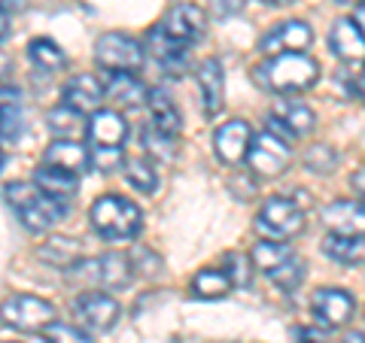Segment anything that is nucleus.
Listing matches in <instances>:
<instances>
[{"label": "nucleus", "instance_id": "f257e3e1", "mask_svg": "<svg viewBox=\"0 0 365 343\" xmlns=\"http://www.w3.org/2000/svg\"><path fill=\"white\" fill-rule=\"evenodd\" d=\"M253 79L262 88L280 91V95H299L317 85L319 64L307 52H287L274 55L262 67H253Z\"/></svg>", "mask_w": 365, "mask_h": 343}, {"label": "nucleus", "instance_id": "f03ea898", "mask_svg": "<svg viewBox=\"0 0 365 343\" xmlns=\"http://www.w3.org/2000/svg\"><path fill=\"white\" fill-rule=\"evenodd\" d=\"M4 194H6L9 207L19 213L21 225L34 234L49 231L55 222H61L67 216V204L52 198V194H46L37 182H9Z\"/></svg>", "mask_w": 365, "mask_h": 343}, {"label": "nucleus", "instance_id": "7ed1b4c3", "mask_svg": "<svg viewBox=\"0 0 365 343\" xmlns=\"http://www.w3.org/2000/svg\"><path fill=\"white\" fill-rule=\"evenodd\" d=\"M88 219L104 240H131L140 231V207L122 194H101L91 204Z\"/></svg>", "mask_w": 365, "mask_h": 343}, {"label": "nucleus", "instance_id": "20e7f679", "mask_svg": "<svg viewBox=\"0 0 365 343\" xmlns=\"http://www.w3.org/2000/svg\"><path fill=\"white\" fill-rule=\"evenodd\" d=\"M134 261L122 253H104L98 258H83L67 270L76 285H101V289H122V285L131 283V273H134Z\"/></svg>", "mask_w": 365, "mask_h": 343}, {"label": "nucleus", "instance_id": "39448f33", "mask_svg": "<svg viewBox=\"0 0 365 343\" xmlns=\"http://www.w3.org/2000/svg\"><path fill=\"white\" fill-rule=\"evenodd\" d=\"M256 231L268 240H289L304 231V213L292 198H268L256 216Z\"/></svg>", "mask_w": 365, "mask_h": 343}, {"label": "nucleus", "instance_id": "423d86ee", "mask_svg": "<svg viewBox=\"0 0 365 343\" xmlns=\"http://www.w3.org/2000/svg\"><path fill=\"white\" fill-rule=\"evenodd\" d=\"M95 61L110 73H134L143 64V46L122 31L101 33L95 43Z\"/></svg>", "mask_w": 365, "mask_h": 343}, {"label": "nucleus", "instance_id": "0eeeda50", "mask_svg": "<svg viewBox=\"0 0 365 343\" xmlns=\"http://www.w3.org/2000/svg\"><path fill=\"white\" fill-rule=\"evenodd\" d=\"M247 162H250V170H253L256 176H277L292 162V146L283 140V137L271 134L265 128L262 134L253 137V143H250Z\"/></svg>", "mask_w": 365, "mask_h": 343}, {"label": "nucleus", "instance_id": "6e6552de", "mask_svg": "<svg viewBox=\"0 0 365 343\" xmlns=\"http://www.w3.org/2000/svg\"><path fill=\"white\" fill-rule=\"evenodd\" d=\"M55 316H58L55 304L37 295H13L4 304V322L19 331H46L55 322Z\"/></svg>", "mask_w": 365, "mask_h": 343}, {"label": "nucleus", "instance_id": "1a4fd4ad", "mask_svg": "<svg viewBox=\"0 0 365 343\" xmlns=\"http://www.w3.org/2000/svg\"><path fill=\"white\" fill-rule=\"evenodd\" d=\"M158 28L165 31V37H170L174 43L189 49V46L201 43L204 31H207V16H204V9L195 4H174L165 13V19L158 21Z\"/></svg>", "mask_w": 365, "mask_h": 343}, {"label": "nucleus", "instance_id": "9d476101", "mask_svg": "<svg viewBox=\"0 0 365 343\" xmlns=\"http://www.w3.org/2000/svg\"><path fill=\"white\" fill-rule=\"evenodd\" d=\"M73 313L79 316V322L88 331H98V334L116 328V322H119V304H116V298H110L104 292H83L73 301Z\"/></svg>", "mask_w": 365, "mask_h": 343}, {"label": "nucleus", "instance_id": "9b49d317", "mask_svg": "<svg viewBox=\"0 0 365 343\" xmlns=\"http://www.w3.org/2000/svg\"><path fill=\"white\" fill-rule=\"evenodd\" d=\"M314 40V31L307 21H299V19H289L283 25H274L265 37L259 40V49L274 58V55H287V52H304L307 46Z\"/></svg>", "mask_w": 365, "mask_h": 343}, {"label": "nucleus", "instance_id": "f8f14e48", "mask_svg": "<svg viewBox=\"0 0 365 343\" xmlns=\"http://www.w3.org/2000/svg\"><path fill=\"white\" fill-rule=\"evenodd\" d=\"M104 100H107V88L98 76H91V73H79L73 79H67V85L61 91V104H67L76 112H83V116L86 112L95 116Z\"/></svg>", "mask_w": 365, "mask_h": 343}, {"label": "nucleus", "instance_id": "ddd939ff", "mask_svg": "<svg viewBox=\"0 0 365 343\" xmlns=\"http://www.w3.org/2000/svg\"><path fill=\"white\" fill-rule=\"evenodd\" d=\"M311 310L326 328H341L356 313V301L344 289H319L311 301Z\"/></svg>", "mask_w": 365, "mask_h": 343}, {"label": "nucleus", "instance_id": "4468645a", "mask_svg": "<svg viewBox=\"0 0 365 343\" xmlns=\"http://www.w3.org/2000/svg\"><path fill=\"white\" fill-rule=\"evenodd\" d=\"M250 143H253V134H250V125L244 119L225 122L222 128H216V134H213V149L222 164H237L241 158H247Z\"/></svg>", "mask_w": 365, "mask_h": 343}, {"label": "nucleus", "instance_id": "2eb2a0df", "mask_svg": "<svg viewBox=\"0 0 365 343\" xmlns=\"http://www.w3.org/2000/svg\"><path fill=\"white\" fill-rule=\"evenodd\" d=\"M323 222L335 234H356L365 237V204L356 198H341L323 207Z\"/></svg>", "mask_w": 365, "mask_h": 343}, {"label": "nucleus", "instance_id": "dca6fc26", "mask_svg": "<svg viewBox=\"0 0 365 343\" xmlns=\"http://www.w3.org/2000/svg\"><path fill=\"white\" fill-rule=\"evenodd\" d=\"M329 49L341 61H365V33L356 25V19H338L329 31Z\"/></svg>", "mask_w": 365, "mask_h": 343}, {"label": "nucleus", "instance_id": "f3484780", "mask_svg": "<svg viewBox=\"0 0 365 343\" xmlns=\"http://www.w3.org/2000/svg\"><path fill=\"white\" fill-rule=\"evenodd\" d=\"M43 164L71 170V174H83V170L91 167V149L83 146L79 140H71V137H58L46 146L43 152Z\"/></svg>", "mask_w": 365, "mask_h": 343}, {"label": "nucleus", "instance_id": "a211bd4d", "mask_svg": "<svg viewBox=\"0 0 365 343\" xmlns=\"http://www.w3.org/2000/svg\"><path fill=\"white\" fill-rule=\"evenodd\" d=\"M198 91H201V107L207 116H216L225 104V73H222V64L216 58H207L198 67Z\"/></svg>", "mask_w": 365, "mask_h": 343}, {"label": "nucleus", "instance_id": "6ab92c4d", "mask_svg": "<svg viewBox=\"0 0 365 343\" xmlns=\"http://www.w3.org/2000/svg\"><path fill=\"white\" fill-rule=\"evenodd\" d=\"M125 134H128V125L116 110H98L86 125L88 146H122Z\"/></svg>", "mask_w": 365, "mask_h": 343}, {"label": "nucleus", "instance_id": "aec40b11", "mask_svg": "<svg viewBox=\"0 0 365 343\" xmlns=\"http://www.w3.org/2000/svg\"><path fill=\"white\" fill-rule=\"evenodd\" d=\"M146 43H150L155 61L162 64V70H165L168 76H180L182 70H186V64H189V49H186V46H180V43H174L170 37H165V31L158 28V25H155L150 33H146Z\"/></svg>", "mask_w": 365, "mask_h": 343}, {"label": "nucleus", "instance_id": "412c9836", "mask_svg": "<svg viewBox=\"0 0 365 343\" xmlns=\"http://www.w3.org/2000/svg\"><path fill=\"white\" fill-rule=\"evenodd\" d=\"M104 88H107V100L113 107H119V110H134V107H140L143 100L150 97L146 85L134 73H110Z\"/></svg>", "mask_w": 365, "mask_h": 343}, {"label": "nucleus", "instance_id": "4be33fe9", "mask_svg": "<svg viewBox=\"0 0 365 343\" xmlns=\"http://www.w3.org/2000/svg\"><path fill=\"white\" fill-rule=\"evenodd\" d=\"M34 182H37L46 194H52V198H58V201H71L79 191V174H71V170H61L52 164H40L34 170Z\"/></svg>", "mask_w": 365, "mask_h": 343}, {"label": "nucleus", "instance_id": "5701e85b", "mask_svg": "<svg viewBox=\"0 0 365 343\" xmlns=\"http://www.w3.org/2000/svg\"><path fill=\"white\" fill-rule=\"evenodd\" d=\"M323 253L332 261H338V265H362L365 261V237L329 231L323 237Z\"/></svg>", "mask_w": 365, "mask_h": 343}, {"label": "nucleus", "instance_id": "b1692460", "mask_svg": "<svg viewBox=\"0 0 365 343\" xmlns=\"http://www.w3.org/2000/svg\"><path fill=\"white\" fill-rule=\"evenodd\" d=\"M37 258L46 261V265H52V268L71 270L76 261H83V243L73 237H49L37 249Z\"/></svg>", "mask_w": 365, "mask_h": 343}, {"label": "nucleus", "instance_id": "393cba45", "mask_svg": "<svg viewBox=\"0 0 365 343\" xmlns=\"http://www.w3.org/2000/svg\"><path fill=\"white\" fill-rule=\"evenodd\" d=\"M146 104H150V112H153V125L158 131H165L168 137H180V131H182V116H180V110H177V104L168 97V91H162V88H155V91H150V97H146Z\"/></svg>", "mask_w": 365, "mask_h": 343}, {"label": "nucleus", "instance_id": "a878e982", "mask_svg": "<svg viewBox=\"0 0 365 343\" xmlns=\"http://www.w3.org/2000/svg\"><path fill=\"white\" fill-rule=\"evenodd\" d=\"M28 58H31V64L37 67L40 73H46V76L64 70V64H67L64 49H61L58 43H52L49 37L31 40V46H28Z\"/></svg>", "mask_w": 365, "mask_h": 343}, {"label": "nucleus", "instance_id": "bb28decb", "mask_svg": "<svg viewBox=\"0 0 365 343\" xmlns=\"http://www.w3.org/2000/svg\"><path fill=\"white\" fill-rule=\"evenodd\" d=\"M295 253H292V246L287 243V240H259V243L253 246V253H250V258H253V265L262 270V273H265V277H268V273L271 270H277L280 265H283V261H289Z\"/></svg>", "mask_w": 365, "mask_h": 343}, {"label": "nucleus", "instance_id": "cd10ccee", "mask_svg": "<svg viewBox=\"0 0 365 343\" xmlns=\"http://www.w3.org/2000/svg\"><path fill=\"white\" fill-rule=\"evenodd\" d=\"M274 116H280L283 122L295 131V137H304L314 131V110L304 104V100H292V97H280L277 107H274Z\"/></svg>", "mask_w": 365, "mask_h": 343}, {"label": "nucleus", "instance_id": "c85d7f7f", "mask_svg": "<svg viewBox=\"0 0 365 343\" xmlns=\"http://www.w3.org/2000/svg\"><path fill=\"white\" fill-rule=\"evenodd\" d=\"M232 289H235L232 277L220 268H204V270L195 273V280H192V292H195L198 298H210V301L225 298Z\"/></svg>", "mask_w": 365, "mask_h": 343}, {"label": "nucleus", "instance_id": "c756f323", "mask_svg": "<svg viewBox=\"0 0 365 343\" xmlns=\"http://www.w3.org/2000/svg\"><path fill=\"white\" fill-rule=\"evenodd\" d=\"M125 179H128V186H134L140 194H153L158 189V174L150 162H143V158H131V162H125Z\"/></svg>", "mask_w": 365, "mask_h": 343}, {"label": "nucleus", "instance_id": "7c9ffc66", "mask_svg": "<svg viewBox=\"0 0 365 343\" xmlns=\"http://www.w3.org/2000/svg\"><path fill=\"white\" fill-rule=\"evenodd\" d=\"M21 131V97L16 88L4 85V143H16Z\"/></svg>", "mask_w": 365, "mask_h": 343}, {"label": "nucleus", "instance_id": "2f4dec72", "mask_svg": "<svg viewBox=\"0 0 365 343\" xmlns=\"http://www.w3.org/2000/svg\"><path fill=\"white\" fill-rule=\"evenodd\" d=\"M140 140L146 146V152H150L155 162H174V155H177V140L174 137H168L165 131H158L155 125H150V128H143L140 131Z\"/></svg>", "mask_w": 365, "mask_h": 343}, {"label": "nucleus", "instance_id": "473e14b6", "mask_svg": "<svg viewBox=\"0 0 365 343\" xmlns=\"http://www.w3.org/2000/svg\"><path fill=\"white\" fill-rule=\"evenodd\" d=\"M268 280L277 285V289H283V292H295L302 285V280H304V261L299 255H292L289 261H283L277 270H271Z\"/></svg>", "mask_w": 365, "mask_h": 343}, {"label": "nucleus", "instance_id": "72a5a7b5", "mask_svg": "<svg viewBox=\"0 0 365 343\" xmlns=\"http://www.w3.org/2000/svg\"><path fill=\"white\" fill-rule=\"evenodd\" d=\"M91 149V167L98 174H116L119 167H125L122 146H88Z\"/></svg>", "mask_w": 365, "mask_h": 343}, {"label": "nucleus", "instance_id": "f704fd0d", "mask_svg": "<svg viewBox=\"0 0 365 343\" xmlns=\"http://www.w3.org/2000/svg\"><path fill=\"white\" fill-rule=\"evenodd\" d=\"M335 164H338V152L326 143H314L311 149L304 152V167L314 170V174H332Z\"/></svg>", "mask_w": 365, "mask_h": 343}, {"label": "nucleus", "instance_id": "c9c22d12", "mask_svg": "<svg viewBox=\"0 0 365 343\" xmlns=\"http://www.w3.org/2000/svg\"><path fill=\"white\" fill-rule=\"evenodd\" d=\"M79 116L83 112H76V110H71L67 104H61V107H55V110H49V128H52V134H61V137H71L73 140V134H79Z\"/></svg>", "mask_w": 365, "mask_h": 343}, {"label": "nucleus", "instance_id": "e433bc0d", "mask_svg": "<svg viewBox=\"0 0 365 343\" xmlns=\"http://www.w3.org/2000/svg\"><path fill=\"white\" fill-rule=\"evenodd\" d=\"M225 265H228L225 273L232 277L235 289H247L250 277H253V270H256L253 258H247V255H241V253H228V255H225Z\"/></svg>", "mask_w": 365, "mask_h": 343}, {"label": "nucleus", "instance_id": "4c0bfd02", "mask_svg": "<svg viewBox=\"0 0 365 343\" xmlns=\"http://www.w3.org/2000/svg\"><path fill=\"white\" fill-rule=\"evenodd\" d=\"M43 334H46V343H91V337L86 334V331H79L73 325H64V322H52Z\"/></svg>", "mask_w": 365, "mask_h": 343}, {"label": "nucleus", "instance_id": "58836bf2", "mask_svg": "<svg viewBox=\"0 0 365 343\" xmlns=\"http://www.w3.org/2000/svg\"><path fill=\"white\" fill-rule=\"evenodd\" d=\"M247 4L250 0H207V9L216 19H232V16H241Z\"/></svg>", "mask_w": 365, "mask_h": 343}, {"label": "nucleus", "instance_id": "ea45409f", "mask_svg": "<svg viewBox=\"0 0 365 343\" xmlns=\"http://www.w3.org/2000/svg\"><path fill=\"white\" fill-rule=\"evenodd\" d=\"M131 261H134V268H140L143 273H155L158 268H162V258H158L153 249H146V246H137L131 253Z\"/></svg>", "mask_w": 365, "mask_h": 343}, {"label": "nucleus", "instance_id": "a19ab883", "mask_svg": "<svg viewBox=\"0 0 365 343\" xmlns=\"http://www.w3.org/2000/svg\"><path fill=\"white\" fill-rule=\"evenodd\" d=\"M265 128L271 131V134H277V137H283V140H287V143H292L295 140V131L289 128V125L287 122H283L280 116H274V112H271V116H268V122H265Z\"/></svg>", "mask_w": 365, "mask_h": 343}, {"label": "nucleus", "instance_id": "79ce46f5", "mask_svg": "<svg viewBox=\"0 0 365 343\" xmlns=\"http://www.w3.org/2000/svg\"><path fill=\"white\" fill-rule=\"evenodd\" d=\"M350 189H353V194H356V201H362V204H365V167L353 170V176H350Z\"/></svg>", "mask_w": 365, "mask_h": 343}, {"label": "nucleus", "instance_id": "37998d69", "mask_svg": "<svg viewBox=\"0 0 365 343\" xmlns=\"http://www.w3.org/2000/svg\"><path fill=\"white\" fill-rule=\"evenodd\" d=\"M341 343H365V334H362V331H347Z\"/></svg>", "mask_w": 365, "mask_h": 343}, {"label": "nucleus", "instance_id": "c03bdc74", "mask_svg": "<svg viewBox=\"0 0 365 343\" xmlns=\"http://www.w3.org/2000/svg\"><path fill=\"white\" fill-rule=\"evenodd\" d=\"M353 19H356V25L362 28V33H365V4H359L356 6V13H353Z\"/></svg>", "mask_w": 365, "mask_h": 343}, {"label": "nucleus", "instance_id": "a18cd8bd", "mask_svg": "<svg viewBox=\"0 0 365 343\" xmlns=\"http://www.w3.org/2000/svg\"><path fill=\"white\" fill-rule=\"evenodd\" d=\"M359 97H362V100H365V70H362V73H359Z\"/></svg>", "mask_w": 365, "mask_h": 343}, {"label": "nucleus", "instance_id": "49530a36", "mask_svg": "<svg viewBox=\"0 0 365 343\" xmlns=\"http://www.w3.org/2000/svg\"><path fill=\"white\" fill-rule=\"evenodd\" d=\"M268 6H287V4H292V0H265Z\"/></svg>", "mask_w": 365, "mask_h": 343}, {"label": "nucleus", "instance_id": "de8ad7c7", "mask_svg": "<svg viewBox=\"0 0 365 343\" xmlns=\"http://www.w3.org/2000/svg\"><path fill=\"white\" fill-rule=\"evenodd\" d=\"M335 4H356L359 6V4H365V0H335Z\"/></svg>", "mask_w": 365, "mask_h": 343}, {"label": "nucleus", "instance_id": "09e8293b", "mask_svg": "<svg viewBox=\"0 0 365 343\" xmlns=\"http://www.w3.org/2000/svg\"><path fill=\"white\" fill-rule=\"evenodd\" d=\"M302 343H319V340H302Z\"/></svg>", "mask_w": 365, "mask_h": 343}, {"label": "nucleus", "instance_id": "8fccbe9b", "mask_svg": "<svg viewBox=\"0 0 365 343\" xmlns=\"http://www.w3.org/2000/svg\"><path fill=\"white\" fill-rule=\"evenodd\" d=\"M6 343H16V340H6Z\"/></svg>", "mask_w": 365, "mask_h": 343}]
</instances>
